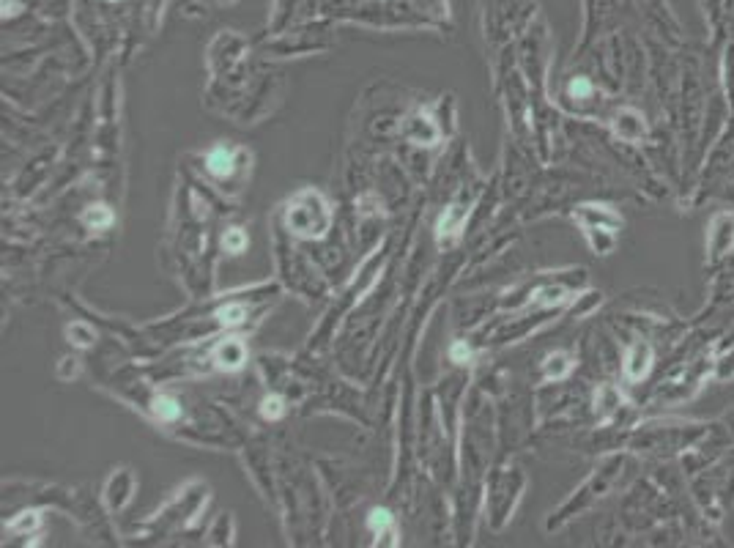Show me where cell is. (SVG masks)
<instances>
[{"label":"cell","mask_w":734,"mask_h":548,"mask_svg":"<svg viewBox=\"0 0 734 548\" xmlns=\"http://www.w3.org/2000/svg\"><path fill=\"white\" fill-rule=\"evenodd\" d=\"M214 357H217V362H220V368L239 370L244 365V359H247V351H244L242 340L228 338L225 343H220V346H217Z\"/></svg>","instance_id":"obj_1"},{"label":"cell","mask_w":734,"mask_h":548,"mask_svg":"<svg viewBox=\"0 0 734 548\" xmlns=\"http://www.w3.org/2000/svg\"><path fill=\"white\" fill-rule=\"evenodd\" d=\"M403 132H406V137H411V140L422 143V146H433L436 137H439V129L430 124L428 116H411L409 121H406Z\"/></svg>","instance_id":"obj_2"},{"label":"cell","mask_w":734,"mask_h":548,"mask_svg":"<svg viewBox=\"0 0 734 548\" xmlns=\"http://www.w3.org/2000/svg\"><path fill=\"white\" fill-rule=\"evenodd\" d=\"M233 165H236V162H233V151L225 146L211 148L209 157H206V168H209L217 179H228L233 173Z\"/></svg>","instance_id":"obj_3"},{"label":"cell","mask_w":734,"mask_h":548,"mask_svg":"<svg viewBox=\"0 0 734 548\" xmlns=\"http://www.w3.org/2000/svg\"><path fill=\"white\" fill-rule=\"evenodd\" d=\"M118 483H121V475L113 477V480H110V485H107V505L113 507V510H121V507L129 502V496H132L129 491L135 488V485H132V477H129V475H126L124 485H118Z\"/></svg>","instance_id":"obj_4"},{"label":"cell","mask_w":734,"mask_h":548,"mask_svg":"<svg viewBox=\"0 0 734 548\" xmlns=\"http://www.w3.org/2000/svg\"><path fill=\"white\" fill-rule=\"evenodd\" d=\"M650 359H652V351L650 346H636L633 348V354H630V362H628V376L633 381H639L647 370H650Z\"/></svg>","instance_id":"obj_5"},{"label":"cell","mask_w":734,"mask_h":548,"mask_svg":"<svg viewBox=\"0 0 734 548\" xmlns=\"http://www.w3.org/2000/svg\"><path fill=\"white\" fill-rule=\"evenodd\" d=\"M154 411H157L159 420H165V422H173L181 417V406L173 401L170 395H159L157 401H154Z\"/></svg>","instance_id":"obj_6"},{"label":"cell","mask_w":734,"mask_h":548,"mask_svg":"<svg viewBox=\"0 0 734 548\" xmlns=\"http://www.w3.org/2000/svg\"><path fill=\"white\" fill-rule=\"evenodd\" d=\"M463 217H466V209H461V206H450V209L444 211V217L439 220V233L444 236V233H455L458 228H461V222Z\"/></svg>","instance_id":"obj_7"},{"label":"cell","mask_w":734,"mask_h":548,"mask_svg":"<svg viewBox=\"0 0 734 548\" xmlns=\"http://www.w3.org/2000/svg\"><path fill=\"white\" fill-rule=\"evenodd\" d=\"M66 335L72 338L74 346L80 348H91L96 343V332L91 327H85V324H72V327L66 329Z\"/></svg>","instance_id":"obj_8"},{"label":"cell","mask_w":734,"mask_h":548,"mask_svg":"<svg viewBox=\"0 0 734 548\" xmlns=\"http://www.w3.org/2000/svg\"><path fill=\"white\" fill-rule=\"evenodd\" d=\"M83 220L88 222L91 228H96V231H99V228H107V225L113 222V214H110V209H107V206H102V203H99V206H91V209L85 211Z\"/></svg>","instance_id":"obj_9"},{"label":"cell","mask_w":734,"mask_h":548,"mask_svg":"<svg viewBox=\"0 0 734 548\" xmlns=\"http://www.w3.org/2000/svg\"><path fill=\"white\" fill-rule=\"evenodd\" d=\"M367 527L373 529V532H387L389 527H392V513H389L387 507H376L373 513H370V518H367Z\"/></svg>","instance_id":"obj_10"},{"label":"cell","mask_w":734,"mask_h":548,"mask_svg":"<svg viewBox=\"0 0 734 548\" xmlns=\"http://www.w3.org/2000/svg\"><path fill=\"white\" fill-rule=\"evenodd\" d=\"M217 318H220L225 327H239V324H244V318H247V310L242 305H228L222 307Z\"/></svg>","instance_id":"obj_11"},{"label":"cell","mask_w":734,"mask_h":548,"mask_svg":"<svg viewBox=\"0 0 734 548\" xmlns=\"http://www.w3.org/2000/svg\"><path fill=\"white\" fill-rule=\"evenodd\" d=\"M261 414L266 420H280L285 414V403L283 398H277V395H269V398H263L261 401Z\"/></svg>","instance_id":"obj_12"},{"label":"cell","mask_w":734,"mask_h":548,"mask_svg":"<svg viewBox=\"0 0 734 548\" xmlns=\"http://www.w3.org/2000/svg\"><path fill=\"white\" fill-rule=\"evenodd\" d=\"M222 244H225V250H228V253H242L244 247H247V236H244L242 228H231V231L225 233Z\"/></svg>","instance_id":"obj_13"},{"label":"cell","mask_w":734,"mask_h":548,"mask_svg":"<svg viewBox=\"0 0 734 548\" xmlns=\"http://www.w3.org/2000/svg\"><path fill=\"white\" fill-rule=\"evenodd\" d=\"M565 359V354H556V357H548V376H554V379H562L565 376L567 370H570V362H565V365H559Z\"/></svg>","instance_id":"obj_14"},{"label":"cell","mask_w":734,"mask_h":548,"mask_svg":"<svg viewBox=\"0 0 734 548\" xmlns=\"http://www.w3.org/2000/svg\"><path fill=\"white\" fill-rule=\"evenodd\" d=\"M77 373H80V365H77V359H74V357L61 359V370H58V376H61L63 381L74 379Z\"/></svg>","instance_id":"obj_15"},{"label":"cell","mask_w":734,"mask_h":548,"mask_svg":"<svg viewBox=\"0 0 734 548\" xmlns=\"http://www.w3.org/2000/svg\"><path fill=\"white\" fill-rule=\"evenodd\" d=\"M570 94L578 96V99H584V96L592 94V85H589V80H584V77H578V80L570 83Z\"/></svg>","instance_id":"obj_16"},{"label":"cell","mask_w":734,"mask_h":548,"mask_svg":"<svg viewBox=\"0 0 734 548\" xmlns=\"http://www.w3.org/2000/svg\"><path fill=\"white\" fill-rule=\"evenodd\" d=\"M469 354H472V351H469V346H466V343H455V346L450 348L452 362H466V359H469Z\"/></svg>","instance_id":"obj_17"}]
</instances>
